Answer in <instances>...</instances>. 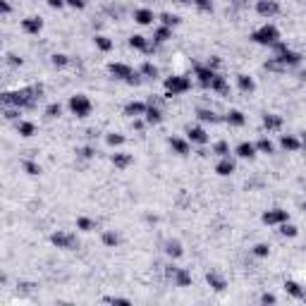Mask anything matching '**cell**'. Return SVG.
<instances>
[{
  "mask_svg": "<svg viewBox=\"0 0 306 306\" xmlns=\"http://www.w3.org/2000/svg\"><path fill=\"white\" fill-rule=\"evenodd\" d=\"M0 10H2V17H10V12H12L10 0H0Z\"/></svg>",
  "mask_w": 306,
  "mask_h": 306,
  "instance_id": "cell-51",
  "label": "cell"
},
{
  "mask_svg": "<svg viewBox=\"0 0 306 306\" xmlns=\"http://www.w3.org/2000/svg\"><path fill=\"white\" fill-rule=\"evenodd\" d=\"M287 220H290V213H287L285 208H268L266 213H263V223H266V225L280 227L282 223H287Z\"/></svg>",
  "mask_w": 306,
  "mask_h": 306,
  "instance_id": "cell-8",
  "label": "cell"
},
{
  "mask_svg": "<svg viewBox=\"0 0 306 306\" xmlns=\"http://www.w3.org/2000/svg\"><path fill=\"white\" fill-rule=\"evenodd\" d=\"M93 46L101 51V53H110L113 48H115V43H113V39H108L106 34H96L93 36Z\"/></svg>",
  "mask_w": 306,
  "mask_h": 306,
  "instance_id": "cell-27",
  "label": "cell"
},
{
  "mask_svg": "<svg viewBox=\"0 0 306 306\" xmlns=\"http://www.w3.org/2000/svg\"><path fill=\"white\" fill-rule=\"evenodd\" d=\"M215 173L220 175V177H230V175L237 173V163L230 158V156H227V158H220L215 163Z\"/></svg>",
  "mask_w": 306,
  "mask_h": 306,
  "instance_id": "cell-18",
  "label": "cell"
},
{
  "mask_svg": "<svg viewBox=\"0 0 306 306\" xmlns=\"http://www.w3.org/2000/svg\"><path fill=\"white\" fill-rule=\"evenodd\" d=\"M69 113L74 115V118H89L93 110V103L89 101V96H84V93H74V96H69Z\"/></svg>",
  "mask_w": 306,
  "mask_h": 306,
  "instance_id": "cell-4",
  "label": "cell"
},
{
  "mask_svg": "<svg viewBox=\"0 0 306 306\" xmlns=\"http://www.w3.org/2000/svg\"><path fill=\"white\" fill-rule=\"evenodd\" d=\"M146 108H148V103H144V101H129L127 106H124V115L127 118H144L146 115Z\"/></svg>",
  "mask_w": 306,
  "mask_h": 306,
  "instance_id": "cell-17",
  "label": "cell"
},
{
  "mask_svg": "<svg viewBox=\"0 0 306 306\" xmlns=\"http://www.w3.org/2000/svg\"><path fill=\"white\" fill-rule=\"evenodd\" d=\"M103 302H106V304H122V306H129V299H124V297H106Z\"/></svg>",
  "mask_w": 306,
  "mask_h": 306,
  "instance_id": "cell-48",
  "label": "cell"
},
{
  "mask_svg": "<svg viewBox=\"0 0 306 306\" xmlns=\"http://www.w3.org/2000/svg\"><path fill=\"white\" fill-rule=\"evenodd\" d=\"M170 39H173V29L165 27V24H160V27L153 31V43H156V46H160V43H168Z\"/></svg>",
  "mask_w": 306,
  "mask_h": 306,
  "instance_id": "cell-29",
  "label": "cell"
},
{
  "mask_svg": "<svg viewBox=\"0 0 306 306\" xmlns=\"http://www.w3.org/2000/svg\"><path fill=\"white\" fill-rule=\"evenodd\" d=\"M194 7H199L201 12H211L213 10V0H189Z\"/></svg>",
  "mask_w": 306,
  "mask_h": 306,
  "instance_id": "cell-47",
  "label": "cell"
},
{
  "mask_svg": "<svg viewBox=\"0 0 306 306\" xmlns=\"http://www.w3.org/2000/svg\"><path fill=\"white\" fill-rule=\"evenodd\" d=\"M186 139H189L191 144H199V146H206V144H208V134H206V129L199 127V124L186 127Z\"/></svg>",
  "mask_w": 306,
  "mask_h": 306,
  "instance_id": "cell-10",
  "label": "cell"
},
{
  "mask_svg": "<svg viewBox=\"0 0 306 306\" xmlns=\"http://www.w3.org/2000/svg\"><path fill=\"white\" fill-rule=\"evenodd\" d=\"M41 29H43V19H41V17H27V19H22V31H24V34L39 36Z\"/></svg>",
  "mask_w": 306,
  "mask_h": 306,
  "instance_id": "cell-20",
  "label": "cell"
},
{
  "mask_svg": "<svg viewBox=\"0 0 306 306\" xmlns=\"http://www.w3.org/2000/svg\"><path fill=\"white\" fill-rule=\"evenodd\" d=\"M7 65L19 67V65H22V58H17V55H7Z\"/></svg>",
  "mask_w": 306,
  "mask_h": 306,
  "instance_id": "cell-53",
  "label": "cell"
},
{
  "mask_svg": "<svg viewBox=\"0 0 306 306\" xmlns=\"http://www.w3.org/2000/svg\"><path fill=\"white\" fill-rule=\"evenodd\" d=\"M261 122H263V129H266V132H278V129H282V118L275 115V113H266Z\"/></svg>",
  "mask_w": 306,
  "mask_h": 306,
  "instance_id": "cell-23",
  "label": "cell"
},
{
  "mask_svg": "<svg viewBox=\"0 0 306 306\" xmlns=\"http://www.w3.org/2000/svg\"><path fill=\"white\" fill-rule=\"evenodd\" d=\"M299 139H302V148H306V132H302V136H299Z\"/></svg>",
  "mask_w": 306,
  "mask_h": 306,
  "instance_id": "cell-55",
  "label": "cell"
},
{
  "mask_svg": "<svg viewBox=\"0 0 306 306\" xmlns=\"http://www.w3.org/2000/svg\"><path fill=\"white\" fill-rule=\"evenodd\" d=\"M168 144L173 148V153H177V156H189V151H191V146H189L191 141H189V139H182V136H170Z\"/></svg>",
  "mask_w": 306,
  "mask_h": 306,
  "instance_id": "cell-16",
  "label": "cell"
},
{
  "mask_svg": "<svg viewBox=\"0 0 306 306\" xmlns=\"http://www.w3.org/2000/svg\"><path fill=\"white\" fill-rule=\"evenodd\" d=\"M173 280L177 287H189V285H191V273H189L186 268H175Z\"/></svg>",
  "mask_w": 306,
  "mask_h": 306,
  "instance_id": "cell-26",
  "label": "cell"
},
{
  "mask_svg": "<svg viewBox=\"0 0 306 306\" xmlns=\"http://www.w3.org/2000/svg\"><path fill=\"white\" fill-rule=\"evenodd\" d=\"M22 168H24V173L31 175V177L41 175V165L36 163V160H24V163H22Z\"/></svg>",
  "mask_w": 306,
  "mask_h": 306,
  "instance_id": "cell-44",
  "label": "cell"
},
{
  "mask_svg": "<svg viewBox=\"0 0 306 306\" xmlns=\"http://www.w3.org/2000/svg\"><path fill=\"white\" fill-rule=\"evenodd\" d=\"M280 12L278 0H256V14L263 19H273Z\"/></svg>",
  "mask_w": 306,
  "mask_h": 306,
  "instance_id": "cell-7",
  "label": "cell"
},
{
  "mask_svg": "<svg viewBox=\"0 0 306 306\" xmlns=\"http://www.w3.org/2000/svg\"><path fill=\"white\" fill-rule=\"evenodd\" d=\"M108 72H110V77H115V79L127 81L136 69H134L132 65H127V62H110V65H108Z\"/></svg>",
  "mask_w": 306,
  "mask_h": 306,
  "instance_id": "cell-9",
  "label": "cell"
},
{
  "mask_svg": "<svg viewBox=\"0 0 306 306\" xmlns=\"http://www.w3.org/2000/svg\"><path fill=\"white\" fill-rule=\"evenodd\" d=\"M206 285H208L213 292H225V290H227V280L223 278L220 273H215V270L206 273Z\"/></svg>",
  "mask_w": 306,
  "mask_h": 306,
  "instance_id": "cell-13",
  "label": "cell"
},
{
  "mask_svg": "<svg viewBox=\"0 0 306 306\" xmlns=\"http://www.w3.org/2000/svg\"><path fill=\"white\" fill-rule=\"evenodd\" d=\"M77 230H81V232H93V230H96V220L86 218V215H79V218H77Z\"/></svg>",
  "mask_w": 306,
  "mask_h": 306,
  "instance_id": "cell-37",
  "label": "cell"
},
{
  "mask_svg": "<svg viewBox=\"0 0 306 306\" xmlns=\"http://www.w3.org/2000/svg\"><path fill=\"white\" fill-rule=\"evenodd\" d=\"M165 253H168V256H170V258H180V256H182V253H184V246H182V242L180 240H168L165 242Z\"/></svg>",
  "mask_w": 306,
  "mask_h": 306,
  "instance_id": "cell-28",
  "label": "cell"
},
{
  "mask_svg": "<svg viewBox=\"0 0 306 306\" xmlns=\"http://www.w3.org/2000/svg\"><path fill=\"white\" fill-rule=\"evenodd\" d=\"M251 41L256 43V46H266V48H270L273 43H278L280 41V29L275 27V24H263V27H258L251 34Z\"/></svg>",
  "mask_w": 306,
  "mask_h": 306,
  "instance_id": "cell-3",
  "label": "cell"
},
{
  "mask_svg": "<svg viewBox=\"0 0 306 306\" xmlns=\"http://www.w3.org/2000/svg\"><path fill=\"white\" fill-rule=\"evenodd\" d=\"M211 153L218 156V158H227V156H230V144H227V141H215L213 148H211Z\"/></svg>",
  "mask_w": 306,
  "mask_h": 306,
  "instance_id": "cell-36",
  "label": "cell"
},
{
  "mask_svg": "<svg viewBox=\"0 0 306 306\" xmlns=\"http://www.w3.org/2000/svg\"><path fill=\"white\" fill-rule=\"evenodd\" d=\"M196 118H199L201 122H211V124H215V122H220V118L215 115L211 108H199L196 110Z\"/></svg>",
  "mask_w": 306,
  "mask_h": 306,
  "instance_id": "cell-34",
  "label": "cell"
},
{
  "mask_svg": "<svg viewBox=\"0 0 306 306\" xmlns=\"http://www.w3.org/2000/svg\"><path fill=\"white\" fill-rule=\"evenodd\" d=\"M158 22H160V24H165V27L175 29L177 24H180V17H177V14H170V12H160L158 14Z\"/></svg>",
  "mask_w": 306,
  "mask_h": 306,
  "instance_id": "cell-38",
  "label": "cell"
},
{
  "mask_svg": "<svg viewBox=\"0 0 306 306\" xmlns=\"http://www.w3.org/2000/svg\"><path fill=\"white\" fill-rule=\"evenodd\" d=\"M273 58H278V60L287 67V69H290V67H299V65H302V53H297V51H292V48H287L285 53H280V55H273Z\"/></svg>",
  "mask_w": 306,
  "mask_h": 306,
  "instance_id": "cell-11",
  "label": "cell"
},
{
  "mask_svg": "<svg viewBox=\"0 0 306 306\" xmlns=\"http://www.w3.org/2000/svg\"><path fill=\"white\" fill-rule=\"evenodd\" d=\"M101 242H103V246H108V249H115V246L120 244V235H118L115 230H106V232L101 235Z\"/></svg>",
  "mask_w": 306,
  "mask_h": 306,
  "instance_id": "cell-33",
  "label": "cell"
},
{
  "mask_svg": "<svg viewBox=\"0 0 306 306\" xmlns=\"http://www.w3.org/2000/svg\"><path fill=\"white\" fill-rule=\"evenodd\" d=\"M144 120H146V124H160V122H163V110H160L153 101H148V108H146Z\"/></svg>",
  "mask_w": 306,
  "mask_h": 306,
  "instance_id": "cell-22",
  "label": "cell"
},
{
  "mask_svg": "<svg viewBox=\"0 0 306 306\" xmlns=\"http://www.w3.org/2000/svg\"><path fill=\"white\" fill-rule=\"evenodd\" d=\"M256 148H258V153H266V156H270V153H275V144L268 139V136H263V139H258L256 141Z\"/></svg>",
  "mask_w": 306,
  "mask_h": 306,
  "instance_id": "cell-35",
  "label": "cell"
},
{
  "mask_svg": "<svg viewBox=\"0 0 306 306\" xmlns=\"http://www.w3.org/2000/svg\"><path fill=\"white\" fill-rule=\"evenodd\" d=\"M208 91L218 93V96H227V93H230V81H227L225 77L218 72V74H215V79L211 81V86H208Z\"/></svg>",
  "mask_w": 306,
  "mask_h": 306,
  "instance_id": "cell-21",
  "label": "cell"
},
{
  "mask_svg": "<svg viewBox=\"0 0 306 306\" xmlns=\"http://www.w3.org/2000/svg\"><path fill=\"white\" fill-rule=\"evenodd\" d=\"M89 5V0H67V7H72V10H84Z\"/></svg>",
  "mask_w": 306,
  "mask_h": 306,
  "instance_id": "cell-49",
  "label": "cell"
},
{
  "mask_svg": "<svg viewBox=\"0 0 306 306\" xmlns=\"http://www.w3.org/2000/svg\"><path fill=\"white\" fill-rule=\"evenodd\" d=\"M215 74H218V69H213L208 62H206V65H194V77H196V81H199L203 89L211 86V81L215 79Z\"/></svg>",
  "mask_w": 306,
  "mask_h": 306,
  "instance_id": "cell-6",
  "label": "cell"
},
{
  "mask_svg": "<svg viewBox=\"0 0 306 306\" xmlns=\"http://www.w3.org/2000/svg\"><path fill=\"white\" fill-rule=\"evenodd\" d=\"M129 46H132L134 51H141V53H151V51H156V43L151 46L144 34H132V36H129Z\"/></svg>",
  "mask_w": 306,
  "mask_h": 306,
  "instance_id": "cell-12",
  "label": "cell"
},
{
  "mask_svg": "<svg viewBox=\"0 0 306 306\" xmlns=\"http://www.w3.org/2000/svg\"><path fill=\"white\" fill-rule=\"evenodd\" d=\"M285 292L294 297V299H299V302H306V290L299 285V282H294V280H287L285 282Z\"/></svg>",
  "mask_w": 306,
  "mask_h": 306,
  "instance_id": "cell-24",
  "label": "cell"
},
{
  "mask_svg": "<svg viewBox=\"0 0 306 306\" xmlns=\"http://www.w3.org/2000/svg\"><path fill=\"white\" fill-rule=\"evenodd\" d=\"M51 62H53V67H58V69H65V67L69 65V55H65V53H55L53 58H51Z\"/></svg>",
  "mask_w": 306,
  "mask_h": 306,
  "instance_id": "cell-43",
  "label": "cell"
},
{
  "mask_svg": "<svg viewBox=\"0 0 306 306\" xmlns=\"http://www.w3.org/2000/svg\"><path fill=\"white\" fill-rule=\"evenodd\" d=\"M191 89V79L186 74H170L165 79V98H173V96H182Z\"/></svg>",
  "mask_w": 306,
  "mask_h": 306,
  "instance_id": "cell-2",
  "label": "cell"
},
{
  "mask_svg": "<svg viewBox=\"0 0 306 306\" xmlns=\"http://www.w3.org/2000/svg\"><path fill=\"white\" fill-rule=\"evenodd\" d=\"M139 72H141V77H144V79H156V77H158V67L153 65V62H144Z\"/></svg>",
  "mask_w": 306,
  "mask_h": 306,
  "instance_id": "cell-39",
  "label": "cell"
},
{
  "mask_svg": "<svg viewBox=\"0 0 306 306\" xmlns=\"http://www.w3.org/2000/svg\"><path fill=\"white\" fill-rule=\"evenodd\" d=\"M51 244H53L55 249L72 251V249L79 246V240H77V235H72V232H67V230H55L53 235H51Z\"/></svg>",
  "mask_w": 306,
  "mask_h": 306,
  "instance_id": "cell-5",
  "label": "cell"
},
{
  "mask_svg": "<svg viewBox=\"0 0 306 306\" xmlns=\"http://www.w3.org/2000/svg\"><path fill=\"white\" fill-rule=\"evenodd\" d=\"M46 5H48L51 10H62L67 5V0H46Z\"/></svg>",
  "mask_w": 306,
  "mask_h": 306,
  "instance_id": "cell-50",
  "label": "cell"
},
{
  "mask_svg": "<svg viewBox=\"0 0 306 306\" xmlns=\"http://www.w3.org/2000/svg\"><path fill=\"white\" fill-rule=\"evenodd\" d=\"M304 211H306V203H304Z\"/></svg>",
  "mask_w": 306,
  "mask_h": 306,
  "instance_id": "cell-56",
  "label": "cell"
},
{
  "mask_svg": "<svg viewBox=\"0 0 306 306\" xmlns=\"http://www.w3.org/2000/svg\"><path fill=\"white\" fill-rule=\"evenodd\" d=\"M244 122H246V115L242 110H227V115H225L227 127H244Z\"/></svg>",
  "mask_w": 306,
  "mask_h": 306,
  "instance_id": "cell-25",
  "label": "cell"
},
{
  "mask_svg": "<svg viewBox=\"0 0 306 306\" xmlns=\"http://www.w3.org/2000/svg\"><path fill=\"white\" fill-rule=\"evenodd\" d=\"M208 65L213 67V69H218V67H220V58H218V55H213V58H208Z\"/></svg>",
  "mask_w": 306,
  "mask_h": 306,
  "instance_id": "cell-54",
  "label": "cell"
},
{
  "mask_svg": "<svg viewBox=\"0 0 306 306\" xmlns=\"http://www.w3.org/2000/svg\"><path fill=\"white\" fill-rule=\"evenodd\" d=\"M235 153H237V158H242V160H253L256 153H258V148H256V144H251V141H242V144H237Z\"/></svg>",
  "mask_w": 306,
  "mask_h": 306,
  "instance_id": "cell-19",
  "label": "cell"
},
{
  "mask_svg": "<svg viewBox=\"0 0 306 306\" xmlns=\"http://www.w3.org/2000/svg\"><path fill=\"white\" fill-rule=\"evenodd\" d=\"M96 148L93 146H81V148H77V156H79L81 160H91V158H96Z\"/></svg>",
  "mask_w": 306,
  "mask_h": 306,
  "instance_id": "cell-46",
  "label": "cell"
},
{
  "mask_svg": "<svg viewBox=\"0 0 306 306\" xmlns=\"http://www.w3.org/2000/svg\"><path fill=\"white\" fill-rule=\"evenodd\" d=\"M106 144L108 146H122L124 144V136H122L120 132H110V134H106Z\"/></svg>",
  "mask_w": 306,
  "mask_h": 306,
  "instance_id": "cell-42",
  "label": "cell"
},
{
  "mask_svg": "<svg viewBox=\"0 0 306 306\" xmlns=\"http://www.w3.org/2000/svg\"><path fill=\"white\" fill-rule=\"evenodd\" d=\"M237 86H240L242 93H253L256 91V81L249 74H237Z\"/></svg>",
  "mask_w": 306,
  "mask_h": 306,
  "instance_id": "cell-30",
  "label": "cell"
},
{
  "mask_svg": "<svg viewBox=\"0 0 306 306\" xmlns=\"http://www.w3.org/2000/svg\"><path fill=\"white\" fill-rule=\"evenodd\" d=\"M280 235H282V237H297V235H299V230H297V225H292V223L287 220V223H282V225H280Z\"/></svg>",
  "mask_w": 306,
  "mask_h": 306,
  "instance_id": "cell-45",
  "label": "cell"
},
{
  "mask_svg": "<svg viewBox=\"0 0 306 306\" xmlns=\"http://www.w3.org/2000/svg\"><path fill=\"white\" fill-rule=\"evenodd\" d=\"M278 299H275V294H261V304H275Z\"/></svg>",
  "mask_w": 306,
  "mask_h": 306,
  "instance_id": "cell-52",
  "label": "cell"
},
{
  "mask_svg": "<svg viewBox=\"0 0 306 306\" xmlns=\"http://www.w3.org/2000/svg\"><path fill=\"white\" fill-rule=\"evenodd\" d=\"M280 148L287 151V153H297V151L302 148V139L294 136V134H282V136H280Z\"/></svg>",
  "mask_w": 306,
  "mask_h": 306,
  "instance_id": "cell-15",
  "label": "cell"
},
{
  "mask_svg": "<svg viewBox=\"0 0 306 306\" xmlns=\"http://www.w3.org/2000/svg\"><path fill=\"white\" fill-rule=\"evenodd\" d=\"M158 17L153 10H148V7H139V10H134V22L139 24V27H148V24H153Z\"/></svg>",
  "mask_w": 306,
  "mask_h": 306,
  "instance_id": "cell-14",
  "label": "cell"
},
{
  "mask_svg": "<svg viewBox=\"0 0 306 306\" xmlns=\"http://www.w3.org/2000/svg\"><path fill=\"white\" fill-rule=\"evenodd\" d=\"M62 115V106L60 103H48L46 106V118L48 120H55V118H60Z\"/></svg>",
  "mask_w": 306,
  "mask_h": 306,
  "instance_id": "cell-41",
  "label": "cell"
},
{
  "mask_svg": "<svg viewBox=\"0 0 306 306\" xmlns=\"http://www.w3.org/2000/svg\"><path fill=\"white\" fill-rule=\"evenodd\" d=\"M17 134L19 136H24V139H29V136H34L36 134V124L29 120H19L17 122Z\"/></svg>",
  "mask_w": 306,
  "mask_h": 306,
  "instance_id": "cell-32",
  "label": "cell"
},
{
  "mask_svg": "<svg viewBox=\"0 0 306 306\" xmlns=\"http://www.w3.org/2000/svg\"><path fill=\"white\" fill-rule=\"evenodd\" d=\"M251 253L256 256V258H268V256H270V246L263 244V242H258V244H253Z\"/></svg>",
  "mask_w": 306,
  "mask_h": 306,
  "instance_id": "cell-40",
  "label": "cell"
},
{
  "mask_svg": "<svg viewBox=\"0 0 306 306\" xmlns=\"http://www.w3.org/2000/svg\"><path fill=\"white\" fill-rule=\"evenodd\" d=\"M41 96H43V86H22L17 91H7L2 96V103L10 108H19V110H34L39 106Z\"/></svg>",
  "mask_w": 306,
  "mask_h": 306,
  "instance_id": "cell-1",
  "label": "cell"
},
{
  "mask_svg": "<svg viewBox=\"0 0 306 306\" xmlns=\"http://www.w3.org/2000/svg\"><path fill=\"white\" fill-rule=\"evenodd\" d=\"M110 163H113L118 170H124V168H129V165H132V156H129V153H120V151H118V153H113V156H110Z\"/></svg>",
  "mask_w": 306,
  "mask_h": 306,
  "instance_id": "cell-31",
  "label": "cell"
}]
</instances>
